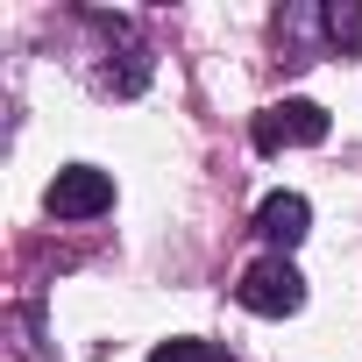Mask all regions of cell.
<instances>
[{
  "label": "cell",
  "instance_id": "1",
  "mask_svg": "<svg viewBox=\"0 0 362 362\" xmlns=\"http://www.w3.org/2000/svg\"><path fill=\"white\" fill-rule=\"evenodd\" d=\"M235 298H242L249 313H263V320H284V313H298V305H305V277H298L284 256H263V263L235 284Z\"/></svg>",
  "mask_w": 362,
  "mask_h": 362
},
{
  "label": "cell",
  "instance_id": "2",
  "mask_svg": "<svg viewBox=\"0 0 362 362\" xmlns=\"http://www.w3.org/2000/svg\"><path fill=\"white\" fill-rule=\"evenodd\" d=\"M43 206H50L57 221H93V214L114 206V177L93 170V163H71V170L50 177V199H43Z\"/></svg>",
  "mask_w": 362,
  "mask_h": 362
},
{
  "label": "cell",
  "instance_id": "3",
  "mask_svg": "<svg viewBox=\"0 0 362 362\" xmlns=\"http://www.w3.org/2000/svg\"><path fill=\"white\" fill-rule=\"evenodd\" d=\"M305 142H327V114L313 100H277L256 121V149H305Z\"/></svg>",
  "mask_w": 362,
  "mask_h": 362
},
{
  "label": "cell",
  "instance_id": "4",
  "mask_svg": "<svg viewBox=\"0 0 362 362\" xmlns=\"http://www.w3.org/2000/svg\"><path fill=\"white\" fill-rule=\"evenodd\" d=\"M305 221H313V214H305V199H298V192H270V199L256 206V235H263L277 256L305 242Z\"/></svg>",
  "mask_w": 362,
  "mask_h": 362
},
{
  "label": "cell",
  "instance_id": "5",
  "mask_svg": "<svg viewBox=\"0 0 362 362\" xmlns=\"http://www.w3.org/2000/svg\"><path fill=\"white\" fill-rule=\"evenodd\" d=\"M327 36L341 57H362V0H334L327 8Z\"/></svg>",
  "mask_w": 362,
  "mask_h": 362
},
{
  "label": "cell",
  "instance_id": "6",
  "mask_svg": "<svg viewBox=\"0 0 362 362\" xmlns=\"http://www.w3.org/2000/svg\"><path fill=\"white\" fill-rule=\"evenodd\" d=\"M149 362H221V355H214L206 341H163V348H156Z\"/></svg>",
  "mask_w": 362,
  "mask_h": 362
}]
</instances>
